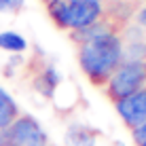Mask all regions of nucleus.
Here are the masks:
<instances>
[{
  "label": "nucleus",
  "mask_w": 146,
  "mask_h": 146,
  "mask_svg": "<svg viewBox=\"0 0 146 146\" xmlns=\"http://www.w3.org/2000/svg\"><path fill=\"white\" fill-rule=\"evenodd\" d=\"M78 64L93 85H106L123 64V42L114 32L95 36L78 47Z\"/></svg>",
  "instance_id": "1"
},
{
  "label": "nucleus",
  "mask_w": 146,
  "mask_h": 146,
  "mask_svg": "<svg viewBox=\"0 0 146 146\" xmlns=\"http://www.w3.org/2000/svg\"><path fill=\"white\" fill-rule=\"evenodd\" d=\"M0 146H49V138L34 117L19 114L7 129H0Z\"/></svg>",
  "instance_id": "2"
},
{
  "label": "nucleus",
  "mask_w": 146,
  "mask_h": 146,
  "mask_svg": "<svg viewBox=\"0 0 146 146\" xmlns=\"http://www.w3.org/2000/svg\"><path fill=\"white\" fill-rule=\"evenodd\" d=\"M142 87H146V62H123L106 83L108 98L112 102L127 98Z\"/></svg>",
  "instance_id": "3"
},
{
  "label": "nucleus",
  "mask_w": 146,
  "mask_h": 146,
  "mask_svg": "<svg viewBox=\"0 0 146 146\" xmlns=\"http://www.w3.org/2000/svg\"><path fill=\"white\" fill-rule=\"evenodd\" d=\"M114 108H117L121 121L127 127L135 129L138 125H142L146 121V87H142L140 91L127 95L123 100H117Z\"/></svg>",
  "instance_id": "4"
},
{
  "label": "nucleus",
  "mask_w": 146,
  "mask_h": 146,
  "mask_svg": "<svg viewBox=\"0 0 146 146\" xmlns=\"http://www.w3.org/2000/svg\"><path fill=\"white\" fill-rule=\"evenodd\" d=\"M68 15H70V30H85L100 21L102 17V2L98 0H70L68 2Z\"/></svg>",
  "instance_id": "5"
},
{
  "label": "nucleus",
  "mask_w": 146,
  "mask_h": 146,
  "mask_svg": "<svg viewBox=\"0 0 146 146\" xmlns=\"http://www.w3.org/2000/svg\"><path fill=\"white\" fill-rule=\"evenodd\" d=\"M95 142H98V131L85 123H70L64 135L66 146H95Z\"/></svg>",
  "instance_id": "6"
},
{
  "label": "nucleus",
  "mask_w": 146,
  "mask_h": 146,
  "mask_svg": "<svg viewBox=\"0 0 146 146\" xmlns=\"http://www.w3.org/2000/svg\"><path fill=\"white\" fill-rule=\"evenodd\" d=\"M59 83H62V74L57 72V68L55 66H44L42 72L38 74L36 78H34V89L44 95V98H53L55 91H57Z\"/></svg>",
  "instance_id": "7"
},
{
  "label": "nucleus",
  "mask_w": 146,
  "mask_h": 146,
  "mask_svg": "<svg viewBox=\"0 0 146 146\" xmlns=\"http://www.w3.org/2000/svg\"><path fill=\"white\" fill-rule=\"evenodd\" d=\"M17 117H19L17 102L4 87H0V129H7Z\"/></svg>",
  "instance_id": "8"
},
{
  "label": "nucleus",
  "mask_w": 146,
  "mask_h": 146,
  "mask_svg": "<svg viewBox=\"0 0 146 146\" xmlns=\"http://www.w3.org/2000/svg\"><path fill=\"white\" fill-rule=\"evenodd\" d=\"M0 49L7 53L19 55L28 49V40L21 36L19 32H13V30H4L0 32Z\"/></svg>",
  "instance_id": "9"
},
{
  "label": "nucleus",
  "mask_w": 146,
  "mask_h": 146,
  "mask_svg": "<svg viewBox=\"0 0 146 146\" xmlns=\"http://www.w3.org/2000/svg\"><path fill=\"white\" fill-rule=\"evenodd\" d=\"M49 15L53 17V21L59 28L70 26V15H68V0H47Z\"/></svg>",
  "instance_id": "10"
},
{
  "label": "nucleus",
  "mask_w": 146,
  "mask_h": 146,
  "mask_svg": "<svg viewBox=\"0 0 146 146\" xmlns=\"http://www.w3.org/2000/svg\"><path fill=\"white\" fill-rule=\"evenodd\" d=\"M26 4V0H0V13H9V11H19Z\"/></svg>",
  "instance_id": "11"
},
{
  "label": "nucleus",
  "mask_w": 146,
  "mask_h": 146,
  "mask_svg": "<svg viewBox=\"0 0 146 146\" xmlns=\"http://www.w3.org/2000/svg\"><path fill=\"white\" fill-rule=\"evenodd\" d=\"M131 138H133L135 146H142V144H146V121H144L142 125H138L135 129H131Z\"/></svg>",
  "instance_id": "12"
},
{
  "label": "nucleus",
  "mask_w": 146,
  "mask_h": 146,
  "mask_svg": "<svg viewBox=\"0 0 146 146\" xmlns=\"http://www.w3.org/2000/svg\"><path fill=\"white\" fill-rule=\"evenodd\" d=\"M138 21H140V23H142V26H146V7H144V9H142V11H140V13H138Z\"/></svg>",
  "instance_id": "13"
},
{
  "label": "nucleus",
  "mask_w": 146,
  "mask_h": 146,
  "mask_svg": "<svg viewBox=\"0 0 146 146\" xmlns=\"http://www.w3.org/2000/svg\"><path fill=\"white\" fill-rule=\"evenodd\" d=\"M112 146H125V144H121V142H117V144H112Z\"/></svg>",
  "instance_id": "14"
},
{
  "label": "nucleus",
  "mask_w": 146,
  "mask_h": 146,
  "mask_svg": "<svg viewBox=\"0 0 146 146\" xmlns=\"http://www.w3.org/2000/svg\"><path fill=\"white\" fill-rule=\"evenodd\" d=\"M142 146H146V144H142Z\"/></svg>",
  "instance_id": "15"
},
{
  "label": "nucleus",
  "mask_w": 146,
  "mask_h": 146,
  "mask_svg": "<svg viewBox=\"0 0 146 146\" xmlns=\"http://www.w3.org/2000/svg\"><path fill=\"white\" fill-rule=\"evenodd\" d=\"M98 2H100V0H98Z\"/></svg>",
  "instance_id": "16"
}]
</instances>
